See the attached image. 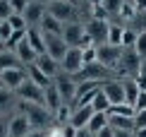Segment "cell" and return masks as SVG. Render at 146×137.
Here are the masks:
<instances>
[{"label": "cell", "mask_w": 146, "mask_h": 137, "mask_svg": "<svg viewBox=\"0 0 146 137\" xmlns=\"http://www.w3.org/2000/svg\"><path fill=\"white\" fill-rule=\"evenodd\" d=\"M17 106H19V113H24L29 118V123H31V128L41 130L46 125V123H50V111L46 108V106H38V103H29V101H17Z\"/></svg>", "instance_id": "cell-1"}, {"label": "cell", "mask_w": 146, "mask_h": 137, "mask_svg": "<svg viewBox=\"0 0 146 137\" xmlns=\"http://www.w3.org/2000/svg\"><path fill=\"white\" fill-rule=\"evenodd\" d=\"M15 94L22 99V101H29V103H38V106H46V91L43 87H38L36 82H31V79H24V82L15 89Z\"/></svg>", "instance_id": "cell-2"}, {"label": "cell", "mask_w": 146, "mask_h": 137, "mask_svg": "<svg viewBox=\"0 0 146 137\" xmlns=\"http://www.w3.org/2000/svg\"><path fill=\"white\" fill-rule=\"evenodd\" d=\"M60 70L72 75V77H77V75L84 70V48L70 46L67 53H65V58L60 60Z\"/></svg>", "instance_id": "cell-3"}, {"label": "cell", "mask_w": 146, "mask_h": 137, "mask_svg": "<svg viewBox=\"0 0 146 137\" xmlns=\"http://www.w3.org/2000/svg\"><path fill=\"white\" fill-rule=\"evenodd\" d=\"M62 39L67 41V46H77V48H82V43L94 46V43H91V39L86 36V29H84L79 22H67V24H65V29H62Z\"/></svg>", "instance_id": "cell-4"}, {"label": "cell", "mask_w": 146, "mask_h": 137, "mask_svg": "<svg viewBox=\"0 0 146 137\" xmlns=\"http://www.w3.org/2000/svg\"><path fill=\"white\" fill-rule=\"evenodd\" d=\"M122 48L120 46H110V43H103L96 46V63H101L103 67H113L117 60H122Z\"/></svg>", "instance_id": "cell-5"}, {"label": "cell", "mask_w": 146, "mask_h": 137, "mask_svg": "<svg viewBox=\"0 0 146 137\" xmlns=\"http://www.w3.org/2000/svg\"><path fill=\"white\" fill-rule=\"evenodd\" d=\"M53 84H55V89L60 91V96H62V101H70V99L77 96V84H74V77L67 72L60 70L55 75V79H53Z\"/></svg>", "instance_id": "cell-6"}, {"label": "cell", "mask_w": 146, "mask_h": 137, "mask_svg": "<svg viewBox=\"0 0 146 137\" xmlns=\"http://www.w3.org/2000/svg\"><path fill=\"white\" fill-rule=\"evenodd\" d=\"M43 39H46V53L50 55L53 60H62L65 58V53H67V41L62 39V36H55V34H43Z\"/></svg>", "instance_id": "cell-7"}, {"label": "cell", "mask_w": 146, "mask_h": 137, "mask_svg": "<svg viewBox=\"0 0 146 137\" xmlns=\"http://www.w3.org/2000/svg\"><path fill=\"white\" fill-rule=\"evenodd\" d=\"M31 123H29V118L24 116V113H15L7 120V132L10 137H27L29 132H31Z\"/></svg>", "instance_id": "cell-8"}, {"label": "cell", "mask_w": 146, "mask_h": 137, "mask_svg": "<svg viewBox=\"0 0 146 137\" xmlns=\"http://www.w3.org/2000/svg\"><path fill=\"white\" fill-rule=\"evenodd\" d=\"M108 29H110V24H106L103 19H94L86 27V36L94 46H103V43H108Z\"/></svg>", "instance_id": "cell-9"}, {"label": "cell", "mask_w": 146, "mask_h": 137, "mask_svg": "<svg viewBox=\"0 0 146 137\" xmlns=\"http://www.w3.org/2000/svg\"><path fill=\"white\" fill-rule=\"evenodd\" d=\"M48 15H53L58 22H72V17H74V10H72V5L67 0H55V3H48Z\"/></svg>", "instance_id": "cell-10"}, {"label": "cell", "mask_w": 146, "mask_h": 137, "mask_svg": "<svg viewBox=\"0 0 146 137\" xmlns=\"http://www.w3.org/2000/svg\"><path fill=\"white\" fill-rule=\"evenodd\" d=\"M46 5H41V3H36V0H31L29 3V7L22 12V17H24V22H27V27L31 29V27H38L41 24V19L46 17Z\"/></svg>", "instance_id": "cell-11"}, {"label": "cell", "mask_w": 146, "mask_h": 137, "mask_svg": "<svg viewBox=\"0 0 146 137\" xmlns=\"http://www.w3.org/2000/svg\"><path fill=\"white\" fill-rule=\"evenodd\" d=\"M101 91L108 96V101H110V106H120L125 103V87L122 82H101Z\"/></svg>", "instance_id": "cell-12"}, {"label": "cell", "mask_w": 146, "mask_h": 137, "mask_svg": "<svg viewBox=\"0 0 146 137\" xmlns=\"http://www.w3.org/2000/svg\"><path fill=\"white\" fill-rule=\"evenodd\" d=\"M15 55H17V60L19 63H24V65H31V63H36V58H38V53L31 48V43H29V39H27V34H24V39L15 46Z\"/></svg>", "instance_id": "cell-13"}, {"label": "cell", "mask_w": 146, "mask_h": 137, "mask_svg": "<svg viewBox=\"0 0 146 137\" xmlns=\"http://www.w3.org/2000/svg\"><path fill=\"white\" fill-rule=\"evenodd\" d=\"M0 79H3V84L7 87V89H12V91H15L17 87H19L24 79H27V72H24L22 67H10V70L0 72Z\"/></svg>", "instance_id": "cell-14"}, {"label": "cell", "mask_w": 146, "mask_h": 137, "mask_svg": "<svg viewBox=\"0 0 146 137\" xmlns=\"http://www.w3.org/2000/svg\"><path fill=\"white\" fill-rule=\"evenodd\" d=\"M34 65L38 67V70L43 72V75H46L48 79H55V75L60 72V63H58V60H53V58H50V55H48V53H43V55H38V58H36V63H34Z\"/></svg>", "instance_id": "cell-15"}, {"label": "cell", "mask_w": 146, "mask_h": 137, "mask_svg": "<svg viewBox=\"0 0 146 137\" xmlns=\"http://www.w3.org/2000/svg\"><path fill=\"white\" fill-rule=\"evenodd\" d=\"M94 113H96V111L91 108V103H89V106H79V108L74 111V113H72V118H70V125L74 128V130H82V128H86Z\"/></svg>", "instance_id": "cell-16"}, {"label": "cell", "mask_w": 146, "mask_h": 137, "mask_svg": "<svg viewBox=\"0 0 146 137\" xmlns=\"http://www.w3.org/2000/svg\"><path fill=\"white\" fill-rule=\"evenodd\" d=\"M38 27H41V32H43V34H55V36H62L65 24H62V22H58L53 15H48V12H46V17L41 19V24H38Z\"/></svg>", "instance_id": "cell-17"}, {"label": "cell", "mask_w": 146, "mask_h": 137, "mask_svg": "<svg viewBox=\"0 0 146 137\" xmlns=\"http://www.w3.org/2000/svg\"><path fill=\"white\" fill-rule=\"evenodd\" d=\"M43 91H46V108L50 111V113H55L60 106L65 103V101H62V96H60V91L55 89V84H48Z\"/></svg>", "instance_id": "cell-18"}, {"label": "cell", "mask_w": 146, "mask_h": 137, "mask_svg": "<svg viewBox=\"0 0 146 137\" xmlns=\"http://www.w3.org/2000/svg\"><path fill=\"white\" fill-rule=\"evenodd\" d=\"M27 39H29L31 48H34L38 55H43V53H46V39H43V32H41V29H36V27L27 29Z\"/></svg>", "instance_id": "cell-19"}, {"label": "cell", "mask_w": 146, "mask_h": 137, "mask_svg": "<svg viewBox=\"0 0 146 137\" xmlns=\"http://www.w3.org/2000/svg\"><path fill=\"white\" fill-rule=\"evenodd\" d=\"M108 67H103L101 63H91V65H84V70L79 72L82 77H86V82H98V77H106ZM77 75V77H79Z\"/></svg>", "instance_id": "cell-20"}, {"label": "cell", "mask_w": 146, "mask_h": 137, "mask_svg": "<svg viewBox=\"0 0 146 137\" xmlns=\"http://www.w3.org/2000/svg\"><path fill=\"white\" fill-rule=\"evenodd\" d=\"M108 125L113 130H132L134 128V118L117 116V113H108Z\"/></svg>", "instance_id": "cell-21"}, {"label": "cell", "mask_w": 146, "mask_h": 137, "mask_svg": "<svg viewBox=\"0 0 146 137\" xmlns=\"http://www.w3.org/2000/svg\"><path fill=\"white\" fill-rule=\"evenodd\" d=\"M122 63H125V70L127 72H141V58L137 55L134 48H129V51L122 53Z\"/></svg>", "instance_id": "cell-22"}, {"label": "cell", "mask_w": 146, "mask_h": 137, "mask_svg": "<svg viewBox=\"0 0 146 137\" xmlns=\"http://www.w3.org/2000/svg\"><path fill=\"white\" fill-rule=\"evenodd\" d=\"M91 108H94L96 113H108L113 106H110V101H108V96L98 89V91H96V96H94V101H91Z\"/></svg>", "instance_id": "cell-23"}, {"label": "cell", "mask_w": 146, "mask_h": 137, "mask_svg": "<svg viewBox=\"0 0 146 137\" xmlns=\"http://www.w3.org/2000/svg\"><path fill=\"white\" fill-rule=\"evenodd\" d=\"M106 125H108V113H94L91 120H89V125H86V130L96 135V132H101Z\"/></svg>", "instance_id": "cell-24"}, {"label": "cell", "mask_w": 146, "mask_h": 137, "mask_svg": "<svg viewBox=\"0 0 146 137\" xmlns=\"http://www.w3.org/2000/svg\"><path fill=\"white\" fill-rule=\"evenodd\" d=\"M29 79H31V82H36V84H38V87H43V89H46L48 84H53V79H48L46 75H43V72L38 70V67L34 65V63L29 65Z\"/></svg>", "instance_id": "cell-25"}, {"label": "cell", "mask_w": 146, "mask_h": 137, "mask_svg": "<svg viewBox=\"0 0 146 137\" xmlns=\"http://www.w3.org/2000/svg\"><path fill=\"white\" fill-rule=\"evenodd\" d=\"M10 67H19V60H17L15 53L10 51H0V72L10 70Z\"/></svg>", "instance_id": "cell-26"}, {"label": "cell", "mask_w": 146, "mask_h": 137, "mask_svg": "<svg viewBox=\"0 0 146 137\" xmlns=\"http://www.w3.org/2000/svg\"><path fill=\"white\" fill-rule=\"evenodd\" d=\"M122 32H125V27L110 24V29H108V43H110V46H120V48H122Z\"/></svg>", "instance_id": "cell-27"}, {"label": "cell", "mask_w": 146, "mask_h": 137, "mask_svg": "<svg viewBox=\"0 0 146 137\" xmlns=\"http://www.w3.org/2000/svg\"><path fill=\"white\" fill-rule=\"evenodd\" d=\"M122 87H125V103H129V106H134V101H137V96H139V87H137V82H122Z\"/></svg>", "instance_id": "cell-28"}, {"label": "cell", "mask_w": 146, "mask_h": 137, "mask_svg": "<svg viewBox=\"0 0 146 137\" xmlns=\"http://www.w3.org/2000/svg\"><path fill=\"white\" fill-rule=\"evenodd\" d=\"M137 36H139V32H134V29H129V27H125V32H122V46H125V51L134 48Z\"/></svg>", "instance_id": "cell-29"}, {"label": "cell", "mask_w": 146, "mask_h": 137, "mask_svg": "<svg viewBox=\"0 0 146 137\" xmlns=\"http://www.w3.org/2000/svg\"><path fill=\"white\" fill-rule=\"evenodd\" d=\"M12 103H15V91L7 89V87L0 89V111H7Z\"/></svg>", "instance_id": "cell-30"}, {"label": "cell", "mask_w": 146, "mask_h": 137, "mask_svg": "<svg viewBox=\"0 0 146 137\" xmlns=\"http://www.w3.org/2000/svg\"><path fill=\"white\" fill-rule=\"evenodd\" d=\"M134 51H137V55L141 60H146V29H144V32H139L137 43H134Z\"/></svg>", "instance_id": "cell-31"}, {"label": "cell", "mask_w": 146, "mask_h": 137, "mask_svg": "<svg viewBox=\"0 0 146 137\" xmlns=\"http://www.w3.org/2000/svg\"><path fill=\"white\" fill-rule=\"evenodd\" d=\"M55 118H58V123H60V125H62V128H65V125H70L67 120L72 118V111L67 108V103H62V106H60V108L55 111Z\"/></svg>", "instance_id": "cell-32"}, {"label": "cell", "mask_w": 146, "mask_h": 137, "mask_svg": "<svg viewBox=\"0 0 146 137\" xmlns=\"http://www.w3.org/2000/svg\"><path fill=\"white\" fill-rule=\"evenodd\" d=\"M7 22H10V27L15 29V32H27V29H29V27H27V22H24V17H22V15H12V17H10Z\"/></svg>", "instance_id": "cell-33"}, {"label": "cell", "mask_w": 146, "mask_h": 137, "mask_svg": "<svg viewBox=\"0 0 146 137\" xmlns=\"http://www.w3.org/2000/svg\"><path fill=\"white\" fill-rule=\"evenodd\" d=\"M12 15H15V10H12V5H10V0H0V22H5V19H10Z\"/></svg>", "instance_id": "cell-34"}, {"label": "cell", "mask_w": 146, "mask_h": 137, "mask_svg": "<svg viewBox=\"0 0 146 137\" xmlns=\"http://www.w3.org/2000/svg\"><path fill=\"white\" fill-rule=\"evenodd\" d=\"M12 36H15V29L10 27V22H0V41H10Z\"/></svg>", "instance_id": "cell-35"}, {"label": "cell", "mask_w": 146, "mask_h": 137, "mask_svg": "<svg viewBox=\"0 0 146 137\" xmlns=\"http://www.w3.org/2000/svg\"><path fill=\"white\" fill-rule=\"evenodd\" d=\"M122 0H103V10L106 12H120V7H122Z\"/></svg>", "instance_id": "cell-36"}, {"label": "cell", "mask_w": 146, "mask_h": 137, "mask_svg": "<svg viewBox=\"0 0 146 137\" xmlns=\"http://www.w3.org/2000/svg\"><path fill=\"white\" fill-rule=\"evenodd\" d=\"M96 63V46H84V65Z\"/></svg>", "instance_id": "cell-37"}, {"label": "cell", "mask_w": 146, "mask_h": 137, "mask_svg": "<svg viewBox=\"0 0 146 137\" xmlns=\"http://www.w3.org/2000/svg\"><path fill=\"white\" fill-rule=\"evenodd\" d=\"M29 3H31V0H10V5H12V10H15V15H22V12L29 7Z\"/></svg>", "instance_id": "cell-38"}, {"label": "cell", "mask_w": 146, "mask_h": 137, "mask_svg": "<svg viewBox=\"0 0 146 137\" xmlns=\"http://www.w3.org/2000/svg\"><path fill=\"white\" fill-rule=\"evenodd\" d=\"M134 128H146V111H137L134 113Z\"/></svg>", "instance_id": "cell-39"}, {"label": "cell", "mask_w": 146, "mask_h": 137, "mask_svg": "<svg viewBox=\"0 0 146 137\" xmlns=\"http://www.w3.org/2000/svg\"><path fill=\"white\" fill-rule=\"evenodd\" d=\"M134 111H146V91H139V96L134 101Z\"/></svg>", "instance_id": "cell-40"}, {"label": "cell", "mask_w": 146, "mask_h": 137, "mask_svg": "<svg viewBox=\"0 0 146 137\" xmlns=\"http://www.w3.org/2000/svg\"><path fill=\"white\" fill-rule=\"evenodd\" d=\"M134 12H137V7H132V5H122V7H120V15H122L125 19H132Z\"/></svg>", "instance_id": "cell-41"}, {"label": "cell", "mask_w": 146, "mask_h": 137, "mask_svg": "<svg viewBox=\"0 0 146 137\" xmlns=\"http://www.w3.org/2000/svg\"><path fill=\"white\" fill-rule=\"evenodd\" d=\"M96 137H115V130H113L110 125H106L101 132H96Z\"/></svg>", "instance_id": "cell-42"}, {"label": "cell", "mask_w": 146, "mask_h": 137, "mask_svg": "<svg viewBox=\"0 0 146 137\" xmlns=\"http://www.w3.org/2000/svg\"><path fill=\"white\" fill-rule=\"evenodd\" d=\"M74 135H77V130L72 128V125H65L62 132H60V137H74Z\"/></svg>", "instance_id": "cell-43"}, {"label": "cell", "mask_w": 146, "mask_h": 137, "mask_svg": "<svg viewBox=\"0 0 146 137\" xmlns=\"http://www.w3.org/2000/svg\"><path fill=\"white\" fill-rule=\"evenodd\" d=\"M137 87H139V91H146V75H139V79H137Z\"/></svg>", "instance_id": "cell-44"}, {"label": "cell", "mask_w": 146, "mask_h": 137, "mask_svg": "<svg viewBox=\"0 0 146 137\" xmlns=\"http://www.w3.org/2000/svg\"><path fill=\"white\" fill-rule=\"evenodd\" d=\"M134 7L137 12H146V0H134Z\"/></svg>", "instance_id": "cell-45"}, {"label": "cell", "mask_w": 146, "mask_h": 137, "mask_svg": "<svg viewBox=\"0 0 146 137\" xmlns=\"http://www.w3.org/2000/svg\"><path fill=\"white\" fill-rule=\"evenodd\" d=\"M74 137H96V135H94V132H89L86 128H82V130H77V135H74Z\"/></svg>", "instance_id": "cell-46"}, {"label": "cell", "mask_w": 146, "mask_h": 137, "mask_svg": "<svg viewBox=\"0 0 146 137\" xmlns=\"http://www.w3.org/2000/svg\"><path fill=\"white\" fill-rule=\"evenodd\" d=\"M27 137H48V132H46V130H31Z\"/></svg>", "instance_id": "cell-47"}, {"label": "cell", "mask_w": 146, "mask_h": 137, "mask_svg": "<svg viewBox=\"0 0 146 137\" xmlns=\"http://www.w3.org/2000/svg\"><path fill=\"white\" fill-rule=\"evenodd\" d=\"M115 137H134L129 130H115Z\"/></svg>", "instance_id": "cell-48"}, {"label": "cell", "mask_w": 146, "mask_h": 137, "mask_svg": "<svg viewBox=\"0 0 146 137\" xmlns=\"http://www.w3.org/2000/svg\"><path fill=\"white\" fill-rule=\"evenodd\" d=\"M0 137H10V132H7V123H0Z\"/></svg>", "instance_id": "cell-49"}, {"label": "cell", "mask_w": 146, "mask_h": 137, "mask_svg": "<svg viewBox=\"0 0 146 137\" xmlns=\"http://www.w3.org/2000/svg\"><path fill=\"white\" fill-rule=\"evenodd\" d=\"M134 137H146V128H137V132H134Z\"/></svg>", "instance_id": "cell-50"}, {"label": "cell", "mask_w": 146, "mask_h": 137, "mask_svg": "<svg viewBox=\"0 0 146 137\" xmlns=\"http://www.w3.org/2000/svg\"><path fill=\"white\" fill-rule=\"evenodd\" d=\"M139 75H146V60H141V72Z\"/></svg>", "instance_id": "cell-51"}, {"label": "cell", "mask_w": 146, "mask_h": 137, "mask_svg": "<svg viewBox=\"0 0 146 137\" xmlns=\"http://www.w3.org/2000/svg\"><path fill=\"white\" fill-rule=\"evenodd\" d=\"M0 89H5V84H3V79H0Z\"/></svg>", "instance_id": "cell-52"}, {"label": "cell", "mask_w": 146, "mask_h": 137, "mask_svg": "<svg viewBox=\"0 0 146 137\" xmlns=\"http://www.w3.org/2000/svg\"><path fill=\"white\" fill-rule=\"evenodd\" d=\"M48 3H55V0H48Z\"/></svg>", "instance_id": "cell-53"}]
</instances>
